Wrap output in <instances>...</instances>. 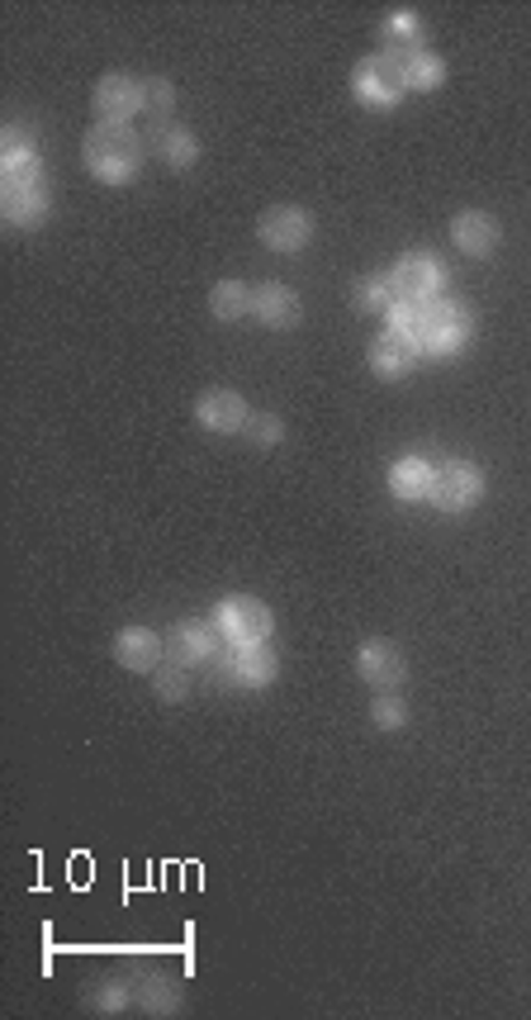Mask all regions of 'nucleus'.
I'll use <instances>...</instances> for the list:
<instances>
[{
    "mask_svg": "<svg viewBox=\"0 0 531 1020\" xmlns=\"http://www.w3.org/2000/svg\"><path fill=\"white\" fill-rule=\"evenodd\" d=\"M466 333H470V319H466V309L460 304H427L422 309V323H418L413 343L422 351H456L460 343H466Z\"/></svg>",
    "mask_w": 531,
    "mask_h": 1020,
    "instance_id": "2",
    "label": "nucleus"
},
{
    "mask_svg": "<svg viewBox=\"0 0 531 1020\" xmlns=\"http://www.w3.org/2000/svg\"><path fill=\"white\" fill-rule=\"evenodd\" d=\"M456 242L470 256H484L498 242V228H494V219H484V214H460V219H456Z\"/></svg>",
    "mask_w": 531,
    "mask_h": 1020,
    "instance_id": "16",
    "label": "nucleus"
},
{
    "mask_svg": "<svg viewBox=\"0 0 531 1020\" xmlns=\"http://www.w3.org/2000/svg\"><path fill=\"white\" fill-rule=\"evenodd\" d=\"M389 285H394V299H403V304H422V299L437 295L442 266L432 262V256H403V262L394 266Z\"/></svg>",
    "mask_w": 531,
    "mask_h": 1020,
    "instance_id": "4",
    "label": "nucleus"
},
{
    "mask_svg": "<svg viewBox=\"0 0 531 1020\" xmlns=\"http://www.w3.org/2000/svg\"><path fill=\"white\" fill-rule=\"evenodd\" d=\"M385 34H389L394 48H408L413 44V34H418V20L413 15H394V20H385ZM408 52H418V48H408Z\"/></svg>",
    "mask_w": 531,
    "mask_h": 1020,
    "instance_id": "22",
    "label": "nucleus"
},
{
    "mask_svg": "<svg viewBox=\"0 0 531 1020\" xmlns=\"http://www.w3.org/2000/svg\"><path fill=\"white\" fill-rule=\"evenodd\" d=\"M262 238L270 242V248H280V252H294L299 242L309 238V219L299 209H270L266 219H262Z\"/></svg>",
    "mask_w": 531,
    "mask_h": 1020,
    "instance_id": "12",
    "label": "nucleus"
},
{
    "mask_svg": "<svg viewBox=\"0 0 531 1020\" xmlns=\"http://www.w3.org/2000/svg\"><path fill=\"white\" fill-rule=\"evenodd\" d=\"M100 1001H105V1011H114V1001H124V987H105Z\"/></svg>",
    "mask_w": 531,
    "mask_h": 1020,
    "instance_id": "29",
    "label": "nucleus"
},
{
    "mask_svg": "<svg viewBox=\"0 0 531 1020\" xmlns=\"http://www.w3.org/2000/svg\"><path fill=\"white\" fill-rule=\"evenodd\" d=\"M432 480H437V475H432L427 460H399L389 484L399 499H422V494H432Z\"/></svg>",
    "mask_w": 531,
    "mask_h": 1020,
    "instance_id": "17",
    "label": "nucleus"
},
{
    "mask_svg": "<svg viewBox=\"0 0 531 1020\" xmlns=\"http://www.w3.org/2000/svg\"><path fill=\"white\" fill-rule=\"evenodd\" d=\"M252 432H256V442H276L280 423H276V418H252Z\"/></svg>",
    "mask_w": 531,
    "mask_h": 1020,
    "instance_id": "28",
    "label": "nucleus"
},
{
    "mask_svg": "<svg viewBox=\"0 0 531 1020\" xmlns=\"http://www.w3.org/2000/svg\"><path fill=\"white\" fill-rule=\"evenodd\" d=\"M5 214L15 224H38L48 214V190L38 176H24V181H5Z\"/></svg>",
    "mask_w": 531,
    "mask_h": 1020,
    "instance_id": "7",
    "label": "nucleus"
},
{
    "mask_svg": "<svg viewBox=\"0 0 531 1020\" xmlns=\"http://www.w3.org/2000/svg\"><path fill=\"white\" fill-rule=\"evenodd\" d=\"M157 688L167 693V698H181V693H185V674L181 670H157Z\"/></svg>",
    "mask_w": 531,
    "mask_h": 1020,
    "instance_id": "26",
    "label": "nucleus"
},
{
    "mask_svg": "<svg viewBox=\"0 0 531 1020\" xmlns=\"http://www.w3.org/2000/svg\"><path fill=\"white\" fill-rule=\"evenodd\" d=\"M167 157H171V161H195V139H190V133H181V129H171V133H167Z\"/></svg>",
    "mask_w": 531,
    "mask_h": 1020,
    "instance_id": "24",
    "label": "nucleus"
},
{
    "mask_svg": "<svg viewBox=\"0 0 531 1020\" xmlns=\"http://www.w3.org/2000/svg\"><path fill=\"white\" fill-rule=\"evenodd\" d=\"M200 423L214 428V432H233V428L248 423V408H242L238 394L214 389V394H204V399H200Z\"/></svg>",
    "mask_w": 531,
    "mask_h": 1020,
    "instance_id": "11",
    "label": "nucleus"
},
{
    "mask_svg": "<svg viewBox=\"0 0 531 1020\" xmlns=\"http://www.w3.org/2000/svg\"><path fill=\"white\" fill-rule=\"evenodd\" d=\"M375 722H379V727H399V722H403V707L394 703V698H379V703H375Z\"/></svg>",
    "mask_w": 531,
    "mask_h": 1020,
    "instance_id": "27",
    "label": "nucleus"
},
{
    "mask_svg": "<svg viewBox=\"0 0 531 1020\" xmlns=\"http://www.w3.org/2000/svg\"><path fill=\"white\" fill-rule=\"evenodd\" d=\"M399 72H403V86H422V91H427V86H437V81H442V62L437 58H432V52H403V58H399Z\"/></svg>",
    "mask_w": 531,
    "mask_h": 1020,
    "instance_id": "20",
    "label": "nucleus"
},
{
    "mask_svg": "<svg viewBox=\"0 0 531 1020\" xmlns=\"http://www.w3.org/2000/svg\"><path fill=\"white\" fill-rule=\"evenodd\" d=\"M252 309L262 314L266 323H276V328H290V323L299 319V299L285 290V285H262L252 299Z\"/></svg>",
    "mask_w": 531,
    "mask_h": 1020,
    "instance_id": "14",
    "label": "nucleus"
},
{
    "mask_svg": "<svg viewBox=\"0 0 531 1020\" xmlns=\"http://www.w3.org/2000/svg\"><path fill=\"white\" fill-rule=\"evenodd\" d=\"M138 81L133 76H105L100 91H95V105H100V115L110 119V124H124V119L138 110Z\"/></svg>",
    "mask_w": 531,
    "mask_h": 1020,
    "instance_id": "8",
    "label": "nucleus"
},
{
    "mask_svg": "<svg viewBox=\"0 0 531 1020\" xmlns=\"http://www.w3.org/2000/svg\"><path fill=\"white\" fill-rule=\"evenodd\" d=\"M403 91V72L399 58H365L357 67V95L365 105H394Z\"/></svg>",
    "mask_w": 531,
    "mask_h": 1020,
    "instance_id": "5",
    "label": "nucleus"
},
{
    "mask_svg": "<svg viewBox=\"0 0 531 1020\" xmlns=\"http://www.w3.org/2000/svg\"><path fill=\"white\" fill-rule=\"evenodd\" d=\"M219 636H224V632L200 627V622H185V627H176V636H171L176 664H200V660H209L214 650H219Z\"/></svg>",
    "mask_w": 531,
    "mask_h": 1020,
    "instance_id": "9",
    "label": "nucleus"
},
{
    "mask_svg": "<svg viewBox=\"0 0 531 1020\" xmlns=\"http://www.w3.org/2000/svg\"><path fill=\"white\" fill-rule=\"evenodd\" d=\"M413 337H403V333H385L375 343L371 351V365H375V375H385V380H399L408 375V365H413Z\"/></svg>",
    "mask_w": 531,
    "mask_h": 1020,
    "instance_id": "10",
    "label": "nucleus"
},
{
    "mask_svg": "<svg viewBox=\"0 0 531 1020\" xmlns=\"http://www.w3.org/2000/svg\"><path fill=\"white\" fill-rule=\"evenodd\" d=\"M143 997L153 1001V1011H171L176 992H171V983H143Z\"/></svg>",
    "mask_w": 531,
    "mask_h": 1020,
    "instance_id": "25",
    "label": "nucleus"
},
{
    "mask_svg": "<svg viewBox=\"0 0 531 1020\" xmlns=\"http://www.w3.org/2000/svg\"><path fill=\"white\" fill-rule=\"evenodd\" d=\"M357 299H361V309H385L389 299H394V285H385V280H365L361 290H357Z\"/></svg>",
    "mask_w": 531,
    "mask_h": 1020,
    "instance_id": "23",
    "label": "nucleus"
},
{
    "mask_svg": "<svg viewBox=\"0 0 531 1020\" xmlns=\"http://www.w3.org/2000/svg\"><path fill=\"white\" fill-rule=\"evenodd\" d=\"M86 161L100 181H129L138 171V139L124 124H105L86 139Z\"/></svg>",
    "mask_w": 531,
    "mask_h": 1020,
    "instance_id": "1",
    "label": "nucleus"
},
{
    "mask_svg": "<svg viewBox=\"0 0 531 1020\" xmlns=\"http://www.w3.org/2000/svg\"><path fill=\"white\" fill-rule=\"evenodd\" d=\"M219 632L233 646H262L270 632V612L262 603H252V598H228L219 608Z\"/></svg>",
    "mask_w": 531,
    "mask_h": 1020,
    "instance_id": "3",
    "label": "nucleus"
},
{
    "mask_svg": "<svg viewBox=\"0 0 531 1020\" xmlns=\"http://www.w3.org/2000/svg\"><path fill=\"white\" fill-rule=\"evenodd\" d=\"M119 660L129 670H153L157 664V636L153 632H124L119 636Z\"/></svg>",
    "mask_w": 531,
    "mask_h": 1020,
    "instance_id": "19",
    "label": "nucleus"
},
{
    "mask_svg": "<svg viewBox=\"0 0 531 1020\" xmlns=\"http://www.w3.org/2000/svg\"><path fill=\"white\" fill-rule=\"evenodd\" d=\"M480 489H484V480H480V470L474 466H446L437 480H432V503L437 508H446V513H460V508H470L474 499H480Z\"/></svg>",
    "mask_w": 531,
    "mask_h": 1020,
    "instance_id": "6",
    "label": "nucleus"
},
{
    "mask_svg": "<svg viewBox=\"0 0 531 1020\" xmlns=\"http://www.w3.org/2000/svg\"><path fill=\"white\" fill-rule=\"evenodd\" d=\"M361 674L371 679V684L389 688V684H399V679H403V656L394 646H385V641H371V646L361 650Z\"/></svg>",
    "mask_w": 531,
    "mask_h": 1020,
    "instance_id": "13",
    "label": "nucleus"
},
{
    "mask_svg": "<svg viewBox=\"0 0 531 1020\" xmlns=\"http://www.w3.org/2000/svg\"><path fill=\"white\" fill-rule=\"evenodd\" d=\"M270 674H276V660H270V650L242 646L238 656H233V684L256 688V684H270Z\"/></svg>",
    "mask_w": 531,
    "mask_h": 1020,
    "instance_id": "15",
    "label": "nucleus"
},
{
    "mask_svg": "<svg viewBox=\"0 0 531 1020\" xmlns=\"http://www.w3.org/2000/svg\"><path fill=\"white\" fill-rule=\"evenodd\" d=\"M248 304H252V299H248L242 285H219V290H214V314H219V319H242V314H248Z\"/></svg>",
    "mask_w": 531,
    "mask_h": 1020,
    "instance_id": "21",
    "label": "nucleus"
},
{
    "mask_svg": "<svg viewBox=\"0 0 531 1020\" xmlns=\"http://www.w3.org/2000/svg\"><path fill=\"white\" fill-rule=\"evenodd\" d=\"M38 167V147L29 133H20V129H10L5 133V171H10V181H24V176H34Z\"/></svg>",
    "mask_w": 531,
    "mask_h": 1020,
    "instance_id": "18",
    "label": "nucleus"
}]
</instances>
